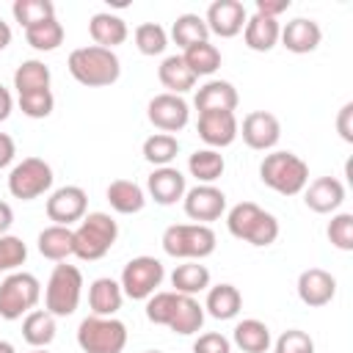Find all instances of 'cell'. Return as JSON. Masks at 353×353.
<instances>
[{
	"label": "cell",
	"instance_id": "6da1fadb",
	"mask_svg": "<svg viewBox=\"0 0 353 353\" xmlns=\"http://www.w3.org/2000/svg\"><path fill=\"white\" fill-rule=\"evenodd\" d=\"M66 66H69V74L80 85H88V88L113 85L119 80V74H121L119 55L113 50H105V47H97V44L72 50Z\"/></svg>",
	"mask_w": 353,
	"mask_h": 353
},
{
	"label": "cell",
	"instance_id": "7a4b0ae2",
	"mask_svg": "<svg viewBox=\"0 0 353 353\" xmlns=\"http://www.w3.org/2000/svg\"><path fill=\"white\" fill-rule=\"evenodd\" d=\"M259 179L281 196H298L309 185V165L292 152H270L259 163Z\"/></svg>",
	"mask_w": 353,
	"mask_h": 353
},
{
	"label": "cell",
	"instance_id": "3957f363",
	"mask_svg": "<svg viewBox=\"0 0 353 353\" xmlns=\"http://www.w3.org/2000/svg\"><path fill=\"white\" fill-rule=\"evenodd\" d=\"M226 226H229L232 237H237V240H243V243H251V245H256V248L270 245V243H276V237H279V221H276V215L265 212V210H262L259 204H254V201H240V204H234V207L229 210V215H226Z\"/></svg>",
	"mask_w": 353,
	"mask_h": 353
},
{
	"label": "cell",
	"instance_id": "277c9868",
	"mask_svg": "<svg viewBox=\"0 0 353 353\" xmlns=\"http://www.w3.org/2000/svg\"><path fill=\"white\" fill-rule=\"evenodd\" d=\"M72 237H74V256L83 262H97L113 248L119 237V223L108 212H88L77 223V229H72Z\"/></svg>",
	"mask_w": 353,
	"mask_h": 353
},
{
	"label": "cell",
	"instance_id": "5b68a950",
	"mask_svg": "<svg viewBox=\"0 0 353 353\" xmlns=\"http://www.w3.org/2000/svg\"><path fill=\"white\" fill-rule=\"evenodd\" d=\"M163 251L174 259H196L201 262L215 251V232L207 223H171L163 237Z\"/></svg>",
	"mask_w": 353,
	"mask_h": 353
},
{
	"label": "cell",
	"instance_id": "8992f818",
	"mask_svg": "<svg viewBox=\"0 0 353 353\" xmlns=\"http://www.w3.org/2000/svg\"><path fill=\"white\" fill-rule=\"evenodd\" d=\"M80 295H83V273H80V268L58 262L52 268L50 279H47V287H44V309L52 317H69L80 306Z\"/></svg>",
	"mask_w": 353,
	"mask_h": 353
},
{
	"label": "cell",
	"instance_id": "52a82bcc",
	"mask_svg": "<svg viewBox=\"0 0 353 353\" xmlns=\"http://www.w3.org/2000/svg\"><path fill=\"white\" fill-rule=\"evenodd\" d=\"M77 345L83 353H121L127 347V325L116 317H85L77 325Z\"/></svg>",
	"mask_w": 353,
	"mask_h": 353
},
{
	"label": "cell",
	"instance_id": "ba28073f",
	"mask_svg": "<svg viewBox=\"0 0 353 353\" xmlns=\"http://www.w3.org/2000/svg\"><path fill=\"white\" fill-rule=\"evenodd\" d=\"M41 298V284L33 273L14 270L0 281V320H19L33 312Z\"/></svg>",
	"mask_w": 353,
	"mask_h": 353
},
{
	"label": "cell",
	"instance_id": "9c48e42d",
	"mask_svg": "<svg viewBox=\"0 0 353 353\" xmlns=\"http://www.w3.org/2000/svg\"><path fill=\"white\" fill-rule=\"evenodd\" d=\"M165 279V268L160 259L154 256H132L124 270H121V292L124 298H132V301H146L149 295L157 292V287L163 284Z\"/></svg>",
	"mask_w": 353,
	"mask_h": 353
},
{
	"label": "cell",
	"instance_id": "30bf717a",
	"mask_svg": "<svg viewBox=\"0 0 353 353\" xmlns=\"http://www.w3.org/2000/svg\"><path fill=\"white\" fill-rule=\"evenodd\" d=\"M52 168L41 157H25L8 174V193L22 201H33L52 188Z\"/></svg>",
	"mask_w": 353,
	"mask_h": 353
},
{
	"label": "cell",
	"instance_id": "8fae6325",
	"mask_svg": "<svg viewBox=\"0 0 353 353\" xmlns=\"http://www.w3.org/2000/svg\"><path fill=\"white\" fill-rule=\"evenodd\" d=\"M146 119H149L160 132L174 135V132H179V130L188 127V121H190V108H188V102H185L182 97L165 91V94H157V97L149 99V105H146Z\"/></svg>",
	"mask_w": 353,
	"mask_h": 353
},
{
	"label": "cell",
	"instance_id": "7c38bea8",
	"mask_svg": "<svg viewBox=\"0 0 353 353\" xmlns=\"http://www.w3.org/2000/svg\"><path fill=\"white\" fill-rule=\"evenodd\" d=\"M182 207L190 221L210 226V221H218L226 212V193L215 185H196V188L185 190Z\"/></svg>",
	"mask_w": 353,
	"mask_h": 353
},
{
	"label": "cell",
	"instance_id": "4fadbf2b",
	"mask_svg": "<svg viewBox=\"0 0 353 353\" xmlns=\"http://www.w3.org/2000/svg\"><path fill=\"white\" fill-rule=\"evenodd\" d=\"M88 210V196L80 185H63L50 193L47 199V218L58 226H72L74 221H83Z\"/></svg>",
	"mask_w": 353,
	"mask_h": 353
},
{
	"label": "cell",
	"instance_id": "5bb4252c",
	"mask_svg": "<svg viewBox=\"0 0 353 353\" xmlns=\"http://www.w3.org/2000/svg\"><path fill=\"white\" fill-rule=\"evenodd\" d=\"M237 130H240L237 116L229 110H204L199 113V121H196V132L207 143V149H223L234 143Z\"/></svg>",
	"mask_w": 353,
	"mask_h": 353
},
{
	"label": "cell",
	"instance_id": "9a60e30c",
	"mask_svg": "<svg viewBox=\"0 0 353 353\" xmlns=\"http://www.w3.org/2000/svg\"><path fill=\"white\" fill-rule=\"evenodd\" d=\"M237 135H243V141H245L248 149L270 152L279 143V138H281V124L268 110H251L243 119V127L237 130Z\"/></svg>",
	"mask_w": 353,
	"mask_h": 353
},
{
	"label": "cell",
	"instance_id": "2e32d148",
	"mask_svg": "<svg viewBox=\"0 0 353 353\" xmlns=\"http://www.w3.org/2000/svg\"><path fill=\"white\" fill-rule=\"evenodd\" d=\"M245 19H248V11L240 0H215L207 8L204 25L210 33H215L221 39H232L245 28Z\"/></svg>",
	"mask_w": 353,
	"mask_h": 353
},
{
	"label": "cell",
	"instance_id": "e0dca14e",
	"mask_svg": "<svg viewBox=\"0 0 353 353\" xmlns=\"http://www.w3.org/2000/svg\"><path fill=\"white\" fill-rule=\"evenodd\" d=\"M303 201L312 212H320V215L336 212L345 201V185L336 176H317L303 188Z\"/></svg>",
	"mask_w": 353,
	"mask_h": 353
},
{
	"label": "cell",
	"instance_id": "ac0fdd59",
	"mask_svg": "<svg viewBox=\"0 0 353 353\" xmlns=\"http://www.w3.org/2000/svg\"><path fill=\"white\" fill-rule=\"evenodd\" d=\"M334 295H336V279L328 270L309 268V270H303L298 276V298L306 306H312V309L325 306V303L334 301Z\"/></svg>",
	"mask_w": 353,
	"mask_h": 353
},
{
	"label": "cell",
	"instance_id": "d6986e66",
	"mask_svg": "<svg viewBox=\"0 0 353 353\" xmlns=\"http://www.w3.org/2000/svg\"><path fill=\"white\" fill-rule=\"evenodd\" d=\"M279 41H281L290 52H295V55H306V52H314V50L320 47V41H323V30H320V25H317L314 19L295 17V19H290V22L281 28Z\"/></svg>",
	"mask_w": 353,
	"mask_h": 353
},
{
	"label": "cell",
	"instance_id": "ffe728a7",
	"mask_svg": "<svg viewBox=\"0 0 353 353\" xmlns=\"http://www.w3.org/2000/svg\"><path fill=\"white\" fill-rule=\"evenodd\" d=\"M146 190H149V196H152L157 204H163V207L176 204L179 199H185V190H188L185 174H182L179 168H174V165L154 168V171L149 174V179H146Z\"/></svg>",
	"mask_w": 353,
	"mask_h": 353
},
{
	"label": "cell",
	"instance_id": "44dd1931",
	"mask_svg": "<svg viewBox=\"0 0 353 353\" xmlns=\"http://www.w3.org/2000/svg\"><path fill=\"white\" fill-rule=\"evenodd\" d=\"M240 97H237V88L229 83V80H207L204 85H199L196 97H193V105L199 113L204 110H229L234 113Z\"/></svg>",
	"mask_w": 353,
	"mask_h": 353
},
{
	"label": "cell",
	"instance_id": "7402d4cb",
	"mask_svg": "<svg viewBox=\"0 0 353 353\" xmlns=\"http://www.w3.org/2000/svg\"><path fill=\"white\" fill-rule=\"evenodd\" d=\"M121 303H124V292H121V284L116 279L102 276V279L91 281V287H88L91 314H97V317H116Z\"/></svg>",
	"mask_w": 353,
	"mask_h": 353
},
{
	"label": "cell",
	"instance_id": "603a6c76",
	"mask_svg": "<svg viewBox=\"0 0 353 353\" xmlns=\"http://www.w3.org/2000/svg\"><path fill=\"white\" fill-rule=\"evenodd\" d=\"M279 36H281L279 19L262 17V14H256V11L245 19L243 39H245V47H248V50H254V52H270V50L279 44Z\"/></svg>",
	"mask_w": 353,
	"mask_h": 353
},
{
	"label": "cell",
	"instance_id": "cb8c5ba5",
	"mask_svg": "<svg viewBox=\"0 0 353 353\" xmlns=\"http://www.w3.org/2000/svg\"><path fill=\"white\" fill-rule=\"evenodd\" d=\"M88 33L94 39L97 47H105V50H113L119 44L127 41V22L119 17V14H110V11H99L88 19Z\"/></svg>",
	"mask_w": 353,
	"mask_h": 353
},
{
	"label": "cell",
	"instance_id": "d4e9b609",
	"mask_svg": "<svg viewBox=\"0 0 353 353\" xmlns=\"http://www.w3.org/2000/svg\"><path fill=\"white\" fill-rule=\"evenodd\" d=\"M105 196H108V204H110L119 215H135V212H141L143 204H146L143 188H141L138 182H132V179H113V182L108 185Z\"/></svg>",
	"mask_w": 353,
	"mask_h": 353
},
{
	"label": "cell",
	"instance_id": "484cf974",
	"mask_svg": "<svg viewBox=\"0 0 353 353\" xmlns=\"http://www.w3.org/2000/svg\"><path fill=\"white\" fill-rule=\"evenodd\" d=\"M36 245H39V254H41L44 259H52V262H66V256L74 254L72 229H69V226H58V223L41 229Z\"/></svg>",
	"mask_w": 353,
	"mask_h": 353
},
{
	"label": "cell",
	"instance_id": "4316f807",
	"mask_svg": "<svg viewBox=\"0 0 353 353\" xmlns=\"http://www.w3.org/2000/svg\"><path fill=\"white\" fill-rule=\"evenodd\" d=\"M240 306H243V295L234 284H215L207 290L204 314H210L215 320H232V317H237Z\"/></svg>",
	"mask_w": 353,
	"mask_h": 353
},
{
	"label": "cell",
	"instance_id": "83f0119b",
	"mask_svg": "<svg viewBox=\"0 0 353 353\" xmlns=\"http://www.w3.org/2000/svg\"><path fill=\"white\" fill-rule=\"evenodd\" d=\"M171 287L179 295H199V292L210 290V270H207V265H201L196 259H185L182 265L174 268Z\"/></svg>",
	"mask_w": 353,
	"mask_h": 353
},
{
	"label": "cell",
	"instance_id": "f1b7e54d",
	"mask_svg": "<svg viewBox=\"0 0 353 353\" xmlns=\"http://www.w3.org/2000/svg\"><path fill=\"white\" fill-rule=\"evenodd\" d=\"M232 342L243 350V353H268V347L273 345L270 339V328L256 320V317H248V320H240L232 331Z\"/></svg>",
	"mask_w": 353,
	"mask_h": 353
},
{
	"label": "cell",
	"instance_id": "f546056e",
	"mask_svg": "<svg viewBox=\"0 0 353 353\" xmlns=\"http://www.w3.org/2000/svg\"><path fill=\"white\" fill-rule=\"evenodd\" d=\"M157 77H160V83L168 88V94H176V97H182L185 91H190L193 85H196V74L190 72V66L185 63V58L182 55H168V58H163V63L157 66Z\"/></svg>",
	"mask_w": 353,
	"mask_h": 353
},
{
	"label": "cell",
	"instance_id": "4dcf8cb0",
	"mask_svg": "<svg viewBox=\"0 0 353 353\" xmlns=\"http://www.w3.org/2000/svg\"><path fill=\"white\" fill-rule=\"evenodd\" d=\"M55 317L47 309H33L22 320V339L30 347H47L55 339Z\"/></svg>",
	"mask_w": 353,
	"mask_h": 353
},
{
	"label": "cell",
	"instance_id": "1f68e13d",
	"mask_svg": "<svg viewBox=\"0 0 353 353\" xmlns=\"http://www.w3.org/2000/svg\"><path fill=\"white\" fill-rule=\"evenodd\" d=\"M201 325H204V306L193 295H179V303L168 328L179 336H190V334H199Z\"/></svg>",
	"mask_w": 353,
	"mask_h": 353
},
{
	"label": "cell",
	"instance_id": "d6a6232c",
	"mask_svg": "<svg viewBox=\"0 0 353 353\" xmlns=\"http://www.w3.org/2000/svg\"><path fill=\"white\" fill-rule=\"evenodd\" d=\"M223 168H226V163L218 149H196L188 157V171H190V176L199 179V185H212L215 179H221Z\"/></svg>",
	"mask_w": 353,
	"mask_h": 353
},
{
	"label": "cell",
	"instance_id": "836d02e7",
	"mask_svg": "<svg viewBox=\"0 0 353 353\" xmlns=\"http://www.w3.org/2000/svg\"><path fill=\"white\" fill-rule=\"evenodd\" d=\"M171 39L176 47L188 50L193 44H201V41H210V30L204 25V17L199 14H179L171 25Z\"/></svg>",
	"mask_w": 353,
	"mask_h": 353
},
{
	"label": "cell",
	"instance_id": "e575fe53",
	"mask_svg": "<svg viewBox=\"0 0 353 353\" xmlns=\"http://www.w3.org/2000/svg\"><path fill=\"white\" fill-rule=\"evenodd\" d=\"M50 66L44 61H22L14 72V88H17V97L19 94H28V91H44L50 88Z\"/></svg>",
	"mask_w": 353,
	"mask_h": 353
},
{
	"label": "cell",
	"instance_id": "d590c367",
	"mask_svg": "<svg viewBox=\"0 0 353 353\" xmlns=\"http://www.w3.org/2000/svg\"><path fill=\"white\" fill-rule=\"evenodd\" d=\"M25 41L39 52H52L63 44V25L55 17L44 19V22H36V25L25 28Z\"/></svg>",
	"mask_w": 353,
	"mask_h": 353
},
{
	"label": "cell",
	"instance_id": "8d00e7d4",
	"mask_svg": "<svg viewBox=\"0 0 353 353\" xmlns=\"http://www.w3.org/2000/svg\"><path fill=\"white\" fill-rule=\"evenodd\" d=\"M185 63L190 66V72L196 77H207V74H215L221 69V50L210 41H201V44H193L182 52Z\"/></svg>",
	"mask_w": 353,
	"mask_h": 353
},
{
	"label": "cell",
	"instance_id": "74e56055",
	"mask_svg": "<svg viewBox=\"0 0 353 353\" xmlns=\"http://www.w3.org/2000/svg\"><path fill=\"white\" fill-rule=\"evenodd\" d=\"M141 152H143V160L146 163H152L154 168H163V165H168L179 154V141H176V135L154 132V135H149L143 141V149Z\"/></svg>",
	"mask_w": 353,
	"mask_h": 353
},
{
	"label": "cell",
	"instance_id": "f35d334b",
	"mask_svg": "<svg viewBox=\"0 0 353 353\" xmlns=\"http://www.w3.org/2000/svg\"><path fill=\"white\" fill-rule=\"evenodd\" d=\"M11 14H14V19H17L22 28H30V25H36V22L52 19V17H55V6H52L50 0H14Z\"/></svg>",
	"mask_w": 353,
	"mask_h": 353
},
{
	"label": "cell",
	"instance_id": "ab89813d",
	"mask_svg": "<svg viewBox=\"0 0 353 353\" xmlns=\"http://www.w3.org/2000/svg\"><path fill=\"white\" fill-rule=\"evenodd\" d=\"M176 303H179V292L174 290H165V292H154L146 298V320L154 323V325H165L171 323L174 312H176Z\"/></svg>",
	"mask_w": 353,
	"mask_h": 353
},
{
	"label": "cell",
	"instance_id": "60d3db41",
	"mask_svg": "<svg viewBox=\"0 0 353 353\" xmlns=\"http://www.w3.org/2000/svg\"><path fill=\"white\" fill-rule=\"evenodd\" d=\"M135 47L143 55H160L168 47V33L157 22H143L135 28Z\"/></svg>",
	"mask_w": 353,
	"mask_h": 353
},
{
	"label": "cell",
	"instance_id": "b9f144b4",
	"mask_svg": "<svg viewBox=\"0 0 353 353\" xmlns=\"http://www.w3.org/2000/svg\"><path fill=\"white\" fill-rule=\"evenodd\" d=\"M28 259V245L17 234H0V273H14Z\"/></svg>",
	"mask_w": 353,
	"mask_h": 353
},
{
	"label": "cell",
	"instance_id": "7bdbcfd3",
	"mask_svg": "<svg viewBox=\"0 0 353 353\" xmlns=\"http://www.w3.org/2000/svg\"><path fill=\"white\" fill-rule=\"evenodd\" d=\"M17 102H19V110H22L28 119H47V116L52 113V108H55V97H52L50 88L19 94Z\"/></svg>",
	"mask_w": 353,
	"mask_h": 353
},
{
	"label": "cell",
	"instance_id": "ee69618b",
	"mask_svg": "<svg viewBox=\"0 0 353 353\" xmlns=\"http://www.w3.org/2000/svg\"><path fill=\"white\" fill-rule=\"evenodd\" d=\"M328 240L339 251H353V215L336 212L328 223Z\"/></svg>",
	"mask_w": 353,
	"mask_h": 353
},
{
	"label": "cell",
	"instance_id": "f6af8a7d",
	"mask_svg": "<svg viewBox=\"0 0 353 353\" xmlns=\"http://www.w3.org/2000/svg\"><path fill=\"white\" fill-rule=\"evenodd\" d=\"M273 353H314V339L301 328H287L273 342Z\"/></svg>",
	"mask_w": 353,
	"mask_h": 353
},
{
	"label": "cell",
	"instance_id": "bcb514c9",
	"mask_svg": "<svg viewBox=\"0 0 353 353\" xmlns=\"http://www.w3.org/2000/svg\"><path fill=\"white\" fill-rule=\"evenodd\" d=\"M193 353H232V342L218 331H207L193 342Z\"/></svg>",
	"mask_w": 353,
	"mask_h": 353
},
{
	"label": "cell",
	"instance_id": "7dc6e473",
	"mask_svg": "<svg viewBox=\"0 0 353 353\" xmlns=\"http://www.w3.org/2000/svg\"><path fill=\"white\" fill-rule=\"evenodd\" d=\"M350 119H353V102H345L339 116H336V130H339L345 143H353V124H350Z\"/></svg>",
	"mask_w": 353,
	"mask_h": 353
},
{
	"label": "cell",
	"instance_id": "c3c4849f",
	"mask_svg": "<svg viewBox=\"0 0 353 353\" xmlns=\"http://www.w3.org/2000/svg\"><path fill=\"white\" fill-rule=\"evenodd\" d=\"M290 8V0H256V14L279 19V14H284Z\"/></svg>",
	"mask_w": 353,
	"mask_h": 353
},
{
	"label": "cell",
	"instance_id": "681fc988",
	"mask_svg": "<svg viewBox=\"0 0 353 353\" xmlns=\"http://www.w3.org/2000/svg\"><path fill=\"white\" fill-rule=\"evenodd\" d=\"M14 154H17V143H14V138H11L8 132H0V168L11 165Z\"/></svg>",
	"mask_w": 353,
	"mask_h": 353
},
{
	"label": "cell",
	"instance_id": "f907efd6",
	"mask_svg": "<svg viewBox=\"0 0 353 353\" xmlns=\"http://www.w3.org/2000/svg\"><path fill=\"white\" fill-rule=\"evenodd\" d=\"M14 110V99H11V91L6 85H0V121H6Z\"/></svg>",
	"mask_w": 353,
	"mask_h": 353
},
{
	"label": "cell",
	"instance_id": "816d5d0a",
	"mask_svg": "<svg viewBox=\"0 0 353 353\" xmlns=\"http://www.w3.org/2000/svg\"><path fill=\"white\" fill-rule=\"evenodd\" d=\"M11 223H14V210L8 201H0V234H6L11 229Z\"/></svg>",
	"mask_w": 353,
	"mask_h": 353
},
{
	"label": "cell",
	"instance_id": "f5cc1de1",
	"mask_svg": "<svg viewBox=\"0 0 353 353\" xmlns=\"http://www.w3.org/2000/svg\"><path fill=\"white\" fill-rule=\"evenodd\" d=\"M8 44H11V28H8V22L0 19V52H3Z\"/></svg>",
	"mask_w": 353,
	"mask_h": 353
},
{
	"label": "cell",
	"instance_id": "db71d44e",
	"mask_svg": "<svg viewBox=\"0 0 353 353\" xmlns=\"http://www.w3.org/2000/svg\"><path fill=\"white\" fill-rule=\"evenodd\" d=\"M0 353H17V347H14L11 342H6V339H0Z\"/></svg>",
	"mask_w": 353,
	"mask_h": 353
},
{
	"label": "cell",
	"instance_id": "11a10c76",
	"mask_svg": "<svg viewBox=\"0 0 353 353\" xmlns=\"http://www.w3.org/2000/svg\"><path fill=\"white\" fill-rule=\"evenodd\" d=\"M30 353H47V347H33Z\"/></svg>",
	"mask_w": 353,
	"mask_h": 353
},
{
	"label": "cell",
	"instance_id": "9f6ffc18",
	"mask_svg": "<svg viewBox=\"0 0 353 353\" xmlns=\"http://www.w3.org/2000/svg\"><path fill=\"white\" fill-rule=\"evenodd\" d=\"M146 353H163V350H146Z\"/></svg>",
	"mask_w": 353,
	"mask_h": 353
}]
</instances>
